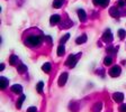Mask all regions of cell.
<instances>
[{"mask_svg":"<svg viewBox=\"0 0 126 112\" xmlns=\"http://www.w3.org/2000/svg\"><path fill=\"white\" fill-rule=\"evenodd\" d=\"M25 99H26V96H25L24 94H21L20 99H18V102H17V104H16V106H17L18 109H20V108H21V104H23V102H24Z\"/></svg>","mask_w":126,"mask_h":112,"instance_id":"obj_18","label":"cell"},{"mask_svg":"<svg viewBox=\"0 0 126 112\" xmlns=\"http://www.w3.org/2000/svg\"><path fill=\"white\" fill-rule=\"evenodd\" d=\"M27 112H37V109H36L35 106H30V108H28Z\"/></svg>","mask_w":126,"mask_h":112,"instance_id":"obj_26","label":"cell"},{"mask_svg":"<svg viewBox=\"0 0 126 112\" xmlns=\"http://www.w3.org/2000/svg\"><path fill=\"white\" fill-rule=\"evenodd\" d=\"M0 82H1V84H0V85H1V88H2V90H5V88H7V86H8V80H7L6 77H3V76H1V79H0Z\"/></svg>","mask_w":126,"mask_h":112,"instance_id":"obj_11","label":"cell"},{"mask_svg":"<svg viewBox=\"0 0 126 112\" xmlns=\"http://www.w3.org/2000/svg\"><path fill=\"white\" fill-rule=\"evenodd\" d=\"M103 40L105 41V43H111V41H113V34H111V32L109 29H107L104 32Z\"/></svg>","mask_w":126,"mask_h":112,"instance_id":"obj_4","label":"cell"},{"mask_svg":"<svg viewBox=\"0 0 126 112\" xmlns=\"http://www.w3.org/2000/svg\"><path fill=\"white\" fill-rule=\"evenodd\" d=\"M69 37H70V34H67V35L65 36H63V37H62L61 38V40H60V43H61V45H63L65 43V41L68 40V39H69Z\"/></svg>","mask_w":126,"mask_h":112,"instance_id":"obj_22","label":"cell"},{"mask_svg":"<svg viewBox=\"0 0 126 112\" xmlns=\"http://www.w3.org/2000/svg\"><path fill=\"white\" fill-rule=\"evenodd\" d=\"M101 108H103V103H100V102H98V103H96V104L94 105L92 110H94V112H100Z\"/></svg>","mask_w":126,"mask_h":112,"instance_id":"obj_16","label":"cell"},{"mask_svg":"<svg viewBox=\"0 0 126 112\" xmlns=\"http://www.w3.org/2000/svg\"><path fill=\"white\" fill-rule=\"evenodd\" d=\"M126 35V32L124 29H119L118 30V36H119V38H124Z\"/></svg>","mask_w":126,"mask_h":112,"instance_id":"obj_24","label":"cell"},{"mask_svg":"<svg viewBox=\"0 0 126 112\" xmlns=\"http://www.w3.org/2000/svg\"><path fill=\"white\" fill-rule=\"evenodd\" d=\"M113 99H114L117 103H119V102H122V101L124 100V94L123 93H119V92H118V93H114V94H113Z\"/></svg>","mask_w":126,"mask_h":112,"instance_id":"obj_7","label":"cell"},{"mask_svg":"<svg viewBox=\"0 0 126 112\" xmlns=\"http://www.w3.org/2000/svg\"><path fill=\"white\" fill-rule=\"evenodd\" d=\"M64 52H65L64 46H63V45H60L59 47H58V55H59V56H62L63 54H64Z\"/></svg>","mask_w":126,"mask_h":112,"instance_id":"obj_20","label":"cell"},{"mask_svg":"<svg viewBox=\"0 0 126 112\" xmlns=\"http://www.w3.org/2000/svg\"><path fill=\"white\" fill-rule=\"evenodd\" d=\"M18 62V58L16 55H11L10 56V58H9V63H10V65H16Z\"/></svg>","mask_w":126,"mask_h":112,"instance_id":"obj_15","label":"cell"},{"mask_svg":"<svg viewBox=\"0 0 126 112\" xmlns=\"http://www.w3.org/2000/svg\"><path fill=\"white\" fill-rule=\"evenodd\" d=\"M3 68H5V65H3V64H0V71H2Z\"/></svg>","mask_w":126,"mask_h":112,"instance_id":"obj_31","label":"cell"},{"mask_svg":"<svg viewBox=\"0 0 126 112\" xmlns=\"http://www.w3.org/2000/svg\"><path fill=\"white\" fill-rule=\"evenodd\" d=\"M119 111L120 112H126V104H122L119 106Z\"/></svg>","mask_w":126,"mask_h":112,"instance_id":"obj_25","label":"cell"},{"mask_svg":"<svg viewBox=\"0 0 126 112\" xmlns=\"http://www.w3.org/2000/svg\"><path fill=\"white\" fill-rule=\"evenodd\" d=\"M64 3V0H54L53 1V7L54 8H61Z\"/></svg>","mask_w":126,"mask_h":112,"instance_id":"obj_12","label":"cell"},{"mask_svg":"<svg viewBox=\"0 0 126 112\" xmlns=\"http://www.w3.org/2000/svg\"><path fill=\"white\" fill-rule=\"evenodd\" d=\"M120 72H122L120 67L118 66V65H116V66H113V67L110 68L109 74H110V76H113V77H117V76L120 75Z\"/></svg>","mask_w":126,"mask_h":112,"instance_id":"obj_3","label":"cell"},{"mask_svg":"<svg viewBox=\"0 0 126 112\" xmlns=\"http://www.w3.org/2000/svg\"><path fill=\"white\" fill-rule=\"evenodd\" d=\"M26 43L32 45V46H37V45L41 43V38H39L38 36H29V37L27 38Z\"/></svg>","mask_w":126,"mask_h":112,"instance_id":"obj_1","label":"cell"},{"mask_svg":"<svg viewBox=\"0 0 126 112\" xmlns=\"http://www.w3.org/2000/svg\"><path fill=\"white\" fill-rule=\"evenodd\" d=\"M78 16H79V19L81 21H86V19H87V14H86V11L83 9H79L78 10Z\"/></svg>","mask_w":126,"mask_h":112,"instance_id":"obj_8","label":"cell"},{"mask_svg":"<svg viewBox=\"0 0 126 112\" xmlns=\"http://www.w3.org/2000/svg\"><path fill=\"white\" fill-rule=\"evenodd\" d=\"M11 91L14 92V93H21V92H23V88H21V85H19V84H15V85L11 86Z\"/></svg>","mask_w":126,"mask_h":112,"instance_id":"obj_10","label":"cell"},{"mask_svg":"<svg viewBox=\"0 0 126 112\" xmlns=\"http://www.w3.org/2000/svg\"><path fill=\"white\" fill-rule=\"evenodd\" d=\"M87 41V35H81L79 37V38H77V40H76V43L77 44H83V43H86Z\"/></svg>","mask_w":126,"mask_h":112,"instance_id":"obj_13","label":"cell"},{"mask_svg":"<svg viewBox=\"0 0 126 112\" xmlns=\"http://www.w3.org/2000/svg\"><path fill=\"white\" fill-rule=\"evenodd\" d=\"M68 73L67 72H64V73H62L61 74V76H60V79H59V81H58V83H59V86H63L67 83V81H68Z\"/></svg>","mask_w":126,"mask_h":112,"instance_id":"obj_5","label":"cell"},{"mask_svg":"<svg viewBox=\"0 0 126 112\" xmlns=\"http://www.w3.org/2000/svg\"><path fill=\"white\" fill-rule=\"evenodd\" d=\"M111 63H113V59H111L110 56H107L105 59H104V64L107 65V66H109V65H111Z\"/></svg>","mask_w":126,"mask_h":112,"instance_id":"obj_21","label":"cell"},{"mask_svg":"<svg viewBox=\"0 0 126 112\" xmlns=\"http://www.w3.org/2000/svg\"><path fill=\"white\" fill-rule=\"evenodd\" d=\"M78 62V58H77L76 55H70L69 56V58L67 59V62H65V65H68L69 67H74Z\"/></svg>","mask_w":126,"mask_h":112,"instance_id":"obj_2","label":"cell"},{"mask_svg":"<svg viewBox=\"0 0 126 112\" xmlns=\"http://www.w3.org/2000/svg\"><path fill=\"white\" fill-rule=\"evenodd\" d=\"M17 71H18V73H25V72L27 71V66L24 64H19L17 67Z\"/></svg>","mask_w":126,"mask_h":112,"instance_id":"obj_14","label":"cell"},{"mask_svg":"<svg viewBox=\"0 0 126 112\" xmlns=\"http://www.w3.org/2000/svg\"><path fill=\"white\" fill-rule=\"evenodd\" d=\"M94 3L96 5V6H97V5H99V3H100V0H94Z\"/></svg>","mask_w":126,"mask_h":112,"instance_id":"obj_30","label":"cell"},{"mask_svg":"<svg viewBox=\"0 0 126 112\" xmlns=\"http://www.w3.org/2000/svg\"><path fill=\"white\" fill-rule=\"evenodd\" d=\"M42 70H43V72H45V73H48V72L51 71V64L50 63H45V64L42 66Z\"/></svg>","mask_w":126,"mask_h":112,"instance_id":"obj_17","label":"cell"},{"mask_svg":"<svg viewBox=\"0 0 126 112\" xmlns=\"http://www.w3.org/2000/svg\"><path fill=\"white\" fill-rule=\"evenodd\" d=\"M43 88H44V83L43 82H38L37 86H36V90H37L38 93H43Z\"/></svg>","mask_w":126,"mask_h":112,"instance_id":"obj_19","label":"cell"},{"mask_svg":"<svg viewBox=\"0 0 126 112\" xmlns=\"http://www.w3.org/2000/svg\"><path fill=\"white\" fill-rule=\"evenodd\" d=\"M125 5V0H118V7H123Z\"/></svg>","mask_w":126,"mask_h":112,"instance_id":"obj_28","label":"cell"},{"mask_svg":"<svg viewBox=\"0 0 126 112\" xmlns=\"http://www.w3.org/2000/svg\"><path fill=\"white\" fill-rule=\"evenodd\" d=\"M60 21H61V17L59 15H53L52 17L50 18V25L51 26H54V25L59 24Z\"/></svg>","mask_w":126,"mask_h":112,"instance_id":"obj_6","label":"cell"},{"mask_svg":"<svg viewBox=\"0 0 126 112\" xmlns=\"http://www.w3.org/2000/svg\"><path fill=\"white\" fill-rule=\"evenodd\" d=\"M45 40H47L48 41V44H52V39H51V36H46V37H45Z\"/></svg>","mask_w":126,"mask_h":112,"instance_id":"obj_29","label":"cell"},{"mask_svg":"<svg viewBox=\"0 0 126 112\" xmlns=\"http://www.w3.org/2000/svg\"><path fill=\"white\" fill-rule=\"evenodd\" d=\"M116 49H117V48H111V47H109V48H107V52H109V53H111V54H115L116 53Z\"/></svg>","mask_w":126,"mask_h":112,"instance_id":"obj_27","label":"cell"},{"mask_svg":"<svg viewBox=\"0 0 126 112\" xmlns=\"http://www.w3.org/2000/svg\"><path fill=\"white\" fill-rule=\"evenodd\" d=\"M109 14H110L111 17H114V18H117L119 16V11H118V9L116 7H111L110 10H109Z\"/></svg>","mask_w":126,"mask_h":112,"instance_id":"obj_9","label":"cell"},{"mask_svg":"<svg viewBox=\"0 0 126 112\" xmlns=\"http://www.w3.org/2000/svg\"><path fill=\"white\" fill-rule=\"evenodd\" d=\"M108 3H109V0H100V6L101 7H104V8H105V7H107L108 6Z\"/></svg>","mask_w":126,"mask_h":112,"instance_id":"obj_23","label":"cell"}]
</instances>
